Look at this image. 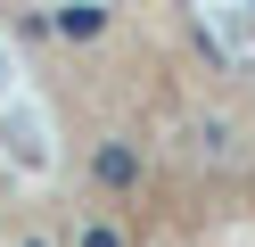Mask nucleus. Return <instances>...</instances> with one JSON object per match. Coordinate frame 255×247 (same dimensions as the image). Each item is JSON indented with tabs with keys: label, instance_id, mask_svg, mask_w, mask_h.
Instances as JSON below:
<instances>
[{
	"label": "nucleus",
	"instance_id": "nucleus-1",
	"mask_svg": "<svg viewBox=\"0 0 255 247\" xmlns=\"http://www.w3.org/2000/svg\"><path fill=\"white\" fill-rule=\"evenodd\" d=\"M91 181H99L107 198H140V181H148V157H140V140L107 132V140L91 148Z\"/></svg>",
	"mask_w": 255,
	"mask_h": 247
},
{
	"label": "nucleus",
	"instance_id": "nucleus-5",
	"mask_svg": "<svg viewBox=\"0 0 255 247\" xmlns=\"http://www.w3.org/2000/svg\"><path fill=\"white\" fill-rule=\"evenodd\" d=\"M17 247H50V239H17Z\"/></svg>",
	"mask_w": 255,
	"mask_h": 247
},
{
	"label": "nucleus",
	"instance_id": "nucleus-2",
	"mask_svg": "<svg viewBox=\"0 0 255 247\" xmlns=\"http://www.w3.org/2000/svg\"><path fill=\"white\" fill-rule=\"evenodd\" d=\"M50 33H58V41H99V33H107V0H58Z\"/></svg>",
	"mask_w": 255,
	"mask_h": 247
},
{
	"label": "nucleus",
	"instance_id": "nucleus-3",
	"mask_svg": "<svg viewBox=\"0 0 255 247\" xmlns=\"http://www.w3.org/2000/svg\"><path fill=\"white\" fill-rule=\"evenodd\" d=\"M74 247H124V231L107 214H91V223H74Z\"/></svg>",
	"mask_w": 255,
	"mask_h": 247
},
{
	"label": "nucleus",
	"instance_id": "nucleus-4",
	"mask_svg": "<svg viewBox=\"0 0 255 247\" xmlns=\"http://www.w3.org/2000/svg\"><path fill=\"white\" fill-rule=\"evenodd\" d=\"M198 148H206V157H231V124H222V115H206V124H198Z\"/></svg>",
	"mask_w": 255,
	"mask_h": 247
}]
</instances>
